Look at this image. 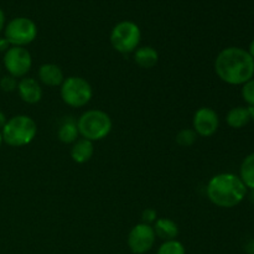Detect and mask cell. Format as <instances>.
Returning a JSON list of instances; mask_svg holds the SVG:
<instances>
[{
    "label": "cell",
    "mask_w": 254,
    "mask_h": 254,
    "mask_svg": "<svg viewBox=\"0 0 254 254\" xmlns=\"http://www.w3.org/2000/svg\"><path fill=\"white\" fill-rule=\"evenodd\" d=\"M215 71L221 81L241 86L253 78L254 59L241 47H227L216 57Z\"/></svg>",
    "instance_id": "6da1fadb"
},
{
    "label": "cell",
    "mask_w": 254,
    "mask_h": 254,
    "mask_svg": "<svg viewBox=\"0 0 254 254\" xmlns=\"http://www.w3.org/2000/svg\"><path fill=\"white\" fill-rule=\"evenodd\" d=\"M206 193L213 205L222 208H232L245 200L247 188L240 176L231 173H222L215 175L208 181Z\"/></svg>",
    "instance_id": "7a4b0ae2"
},
{
    "label": "cell",
    "mask_w": 254,
    "mask_h": 254,
    "mask_svg": "<svg viewBox=\"0 0 254 254\" xmlns=\"http://www.w3.org/2000/svg\"><path fill=\"white\" fill-rule=\"evenodd\" d=\"M2 140L12 148L29 145L37 134V124L31 117L15 116L7 119L6 124L1 130Z\"/></svg>",
    "instance_id": "3957f363"
},
{
    "label": "cell",
    "mask_w": 254,
    "mask_h": 254,
    "mask_svg": "<svg viewBox=\"0 0 254 254\" xmlns=\"http://www.w3.org/2000/svg\"><path fill=\"white\" fill-rule=\"evenodd\" d=\"M79 135L89 141H98L111 134L113 123L106 112L101 109H89L77 121Z\"/></svg>",
    "instance_id": "277c9868"
},
{
    "label": "cell",
    "mask_w": 254,
    "mask_h": 254,
    "mask_svg": "<svg viewBox=\"0 0 254 254\" xmlns=\"http://www.w3.org/2000/svg\"><path fill=\"white\" fill-rule=\"evenodd\" d=\"M60 94L64 104L72 108H81L87 106L93 97L91 83L83 77L71 76L62 82Z\"/></svg>",
    "instance_id": "5b68a950"
},
{
    "label": "cell",
    "mask_w": 254,
    "mask_h": 254,
    "mask_svg": "<svg viewBox=\"0 0 254 254\" xmlns=\"http://www.w3.org/2000/svg\"><path fill=\"white\" fill-rule=\"evenodd\" d=\"M141 40L140 27L130 20L118 22L112 29L111 44L117 52L123 55L133 54Z\"/></svg>",
    "instance_id": "8992f818"
},
{
    "label": "cell",
    "mask_w": 254,
    "mask_h": 254,
    "mask_svg": "<svg viewBox=\"0 0 254 254\" xmlns=\"http://www.w3.org/2000/svg\"><path fill=\"white\" fill-rule=\"evenodd\" d=\"M4 34L11 46L25 47L36 39L37 26L29 17L19 16L7 22Z\"/></svg>",
    "instance_id": "52a82bcc"
},
{
    "label": "cell",
    "mask_w": 254,
    "mask_h": 254,
    "mask_svg": "<svg viewBox=\"0 0 254 254\" xmlns=\"http://www.w3.org/2000/svg\"><path fill=\"white\" fill-rule=\"evenodd\" d=\"M5 69L15 78H24L32 67V57L25 47L11 46L4 54L2 59Z\"/></svg>",
    "instance_id": "ba28073f"
},
{
    "label": "cell",
    "mask_w": 254,
    "mask_h": 254,
    "mask_svg": "<svg viewBox=\"0 0 254 254\" xmlns=\"http://www.w3.org/2000/svg\"><path fill=\"white\" fill-rule=\"evenodd\" d=\"M155 240L153 226L141 222L134 226L129 232L128 247L134 254H144L154 247Z\"/></svg>",
    "instance_id": "9c48e42d"
},
{
    "label": "cell",
    "mask_w": 254,
    "mask_h": 254,
    "mask_svg": "<svg viewBox=\"0 0 254 254\" xmlns=\"http://www.w3.org/2000/svg\"><path fill=\"white\" fill-rule=\"evenodd\" d=\"M220 118L215 109L210 107H201L193 114L192 129L197 135L208 138L217 131Z\"/></svg>",
    "instance_id": "30bf717a"
},
{
    "label": "cell",
    "mask_w": 254,
    "mask_h": 254,
    "mask_svg": "<svg viewBox=\"0 0 254 254\" xmlns=\"http://www.w3.org/2000/svg\"><path fill=\"white\" fill-rule=\"evenodd\" d=\"M16 91L20 98L27 104H36L42 98L41 84L32 77H24L20 79Z\"/></svg>",
    "instance_id": "8fae6325"
},
{
    "label": "cell",
    "mask_w": 254,
    "mask_h": 254,
    "mask_svg": "<svg viewBox=\"0 0 254 254\" xmlns=\"http://www.w3.org/2000/svg\"><path fill=\"white\" fill-rule=\"evenodd\" d=\"M39 81L47 87H59L64 81L61 67L56 64H44L39 68Z\"/></svg>",
    "instance_id": "7c38bea8"
},
{
    "label": "cell",
    "mask_w": 254,
    "mask_h": 254,
    "mask_svg": "<svg viewBox=\"0 0 254 254\" xmlns=\"http://www.w3.org/2000/svg\"><path fill=\"white\" fill-rule=\"evenodd\" d=\"M94 154L93 141L87 139H77L71 148V158L74 163L84 164L92 159Z\"/></svg>",
    "instance_id": "4fadbf2b"
},
{
    "label": "cell",
    "mask_w": 254,
    "mask_h": 254,
    "mask_svg": "<svg viewBox=\"0 0 254 254\" xmlns=\"http://www.w3.org/2000/svg\"><path fill=\"white\" fill-rule=\"evenodd\" d=\"M154 232H155L156 237H159L160 240L165 241H171L176 240L179 235V226L175 221L170 220V218L166 217H160L154 222Z\"/></svg>",
    "instance_id": "5bb4252c"
},
{
    "label": "cell",
    "mask_w": 254,
    "mask_h": 254,
    "mask_svg": "<svg viewBox=\"0 0 254 254\" xmlns=\"http://www.w3.org/2000/svg\"><path fill=\"white\" fill-rule=\"evenodd\" d=\"M159 54L154 47L151 46H143L138 47L134 51V62L141 68L150 69L158 64Z\"/></svg>",
    "instance_id": "9a60e30c"
},
{
    "label": "cell",
    "mask_w": 254,
    "mask_h": 254,
    "mask_svg": "<svg viewBox=\"0 0 254 254\" xmlns=\"http://www.w3.org/2000/svg\"><path fill=\"white\" fill-rule=\"evenodd\" d=\"M78 128H77V121L72 117H66L61 122L57 130V138L64 144H73L78 139Z\"/></svg>",
    "instance_id": "2e32d148"
},
{
    "label": "cell",
    "mask_w": 254,
    "mask_h": 254,
    "mask_svg": "<svg viewBox=\"0 0 254 254\" xmlns=\"http://www.w3.org/2000/svg\"><path fill=\"white\" fill-rule=\"evenodd\" d=\"M251 121V113L248 107H235L226 117V122L233 129H241L247 126Z\"/></svg>",
    "instance_id": "e0dca14e"
},
{
    "label": "cell",
    "mask_w": 254,
    "mask_h": 254,
    "mask_svg": "<svg viewBox=\"0 0 254 254\" xmlns=\"http://www.w3.org/2000/svg\"><path fill=\"white\" fill-rule=\"evenodd\" d=\"M240 178L246 188L254 190V153L243 159L240 169Z\"/></svg>",
    "instance_id": "ac0fdd59"
},
{
    "label": "cell",
    "mask_w": 254,
    "mask_h": 254,
    "mask_svg": "<svg viewBox=\"0 0 254 254\" xmlns=\"http://www.w3.org/2000/svg\"><path fill=\"white\" fill-rule=\"evenodd\" d=\"M197 134L195 133L192 128H185L180 130L176 135V143L183 148H189V146L193 145L197 140Z\"/></svg>",
    "instance_id": "d6986e66"
},
{
    "label": "cell",
    "mask_w": 254,
    "mask_h": 254,
    "mask_svg": "<svg viewBox=\"0 0 254 254\" xmlns=\"http://www.w3.org/2000/svg\"><path fill=\"white\" fill-rule=\"evenodd\" d=\"M156 254H186V250L181 242L178 240L165 241L163 245L159 247Z\"/></svg>",
    "instance_id": "ffe728a7"
},
{
    "label": "cell",
    "mask_w": 254,
    "mask_h": 254,
    "mask_svg": "<svg viewBox=\"0 0 254 254\" xmlns=\"http://www.w3.org/2000/svg\"><path fill=\"white\" fill-rule=\"evenodd\" d=\"M242 98L250 107H254V78L242 84Z\"/></svg>",
    "instance_id": "44dd1931"
},
{
    "label": "cell",
    "mask_w": 254,
    "mask_h": 254,
    "mask_svg": "<svg viewBox=\"0 0 254 254\" xmlns=\"http://www.w3.org/2000/svg\"><path fill=\"white\" fill-rule=\"evenodd\" d=\"M17 83H19V81H17L15 77L10 76V74L0 78V88H1L4 92H7V93L16 91Z\"/></svg>",
    "instance_id": "7402d4cb"
},
{
    "label": "cell",
    "mask_w": 254,
    "mask_h": 254,
    "mask_svg": "<svg viewBox=\"0 0 254 254\" xmlns=\"http://www.w3.org/2000/svg\"><path fill=\"white\" fill-rule=\"evenodd\" d=\"M158 220V213L154 208H145L141 213V221L143 223H146V225H151L155 221Z\"/></svg>",
    "instance_id": "603a6c76"
},
{
    "label": "cell",
    "mask_w": 254,
    "mask_h": 254,
    "mask_svg": "<svg viewBox=\"0 0 254 254\" xmlns=\"http://www.w3.org/2000/svg\"><path fill=\"white\" fill-rule=\"evenodd\" d=\"M10 47H11V45L9 44V41L5 37H0V52H4L5 54Z\"/></svg>",
    "instance_id": "cb8c5ba5"
},
{
    "label": "cell",
    "mask_w": 254,
    "mask_h": 254,
    "mask_svg": "<svg viewBox=\"0 0 254 254\" xmlns=\"http://www.w3.org/2000/svg\"><path fill=\"white\" fill-rule=\"evenodd\" d=\"M7 119H6V116L4 114V112L0 111V130H2V128L5 127V124H6Z\"/></svg>",
    "instance_id": "d4e9b609"
},
{
    "label": "cell",
    "mask_w": 254,
    "mask_h": 254,
    "mask_svg": "<svg viewBox=\"0 0 254 254\" xmlns=\"http://www.w3.org/2000/svg\"><path fill=\"white\" fill-rule=\"evenodd\" d=\"M5 27V14L4 11L1 10V7H0V32H1V30Z\"/></svg>",
    "instance_id": "484cf974"
},
{
    "label": "cell",
    "mask_w": 254,
    "mask_h": 254,
    "mask_svg": "<svg viewBox=\"0 0 254 254\" xmlns=\"http://www.w3.org/2000/svg\"><path fill=\"white\" fill-rule=\"evenodd\" d=\"M248 52H250L251 56H252L254 59V39L252 40V42L250 44V50H248Z\"/></svg>",
    "instance_id": "4316f807"
},
{
    "label": "cell",
    "mask_w": 254,
    "mask_h": 254,
    "mask_svg": "<svg viewBox=\"0 0 254 254\" xmlns=\"http://www.w3.org/2000/svg\"><path fill=\"white\" fill-rule=\"evenodd\" d=\"M250 109V113H251V119L254 122V107H248Z\"/></svg>",
    "instance_id": "83f0119b"
},
{
    "label": "cell",
    "mask_w": 254,
    "mask_h": 254,
    "mask_svg": "<svg viewBox=\"0 0 254 254\" xmlns=\"http://www.w3.org/2000/svg\"><path fill=\"white\" fill-rule=\"evenodd\" d=\"M2 143H4V140H2V134H1V130H0V146H1Z\"/></svg>",
    "instance_id": "f1b7e54d"
},
{
    "label": "cell",
    "mask_w": 254,
    "mask_h": 254,
    "mask_svg": "<svg viewBox=\"0 0 254 254\" xmlns=\"http://www.w3.org/2000/svg\"><path fill=\"white\" fill-rule=\"evenodd\" d=\"M0 72H1V66H0Z\"/></svg>",
    "instance_id": "f546056e"
}]
</instances>
